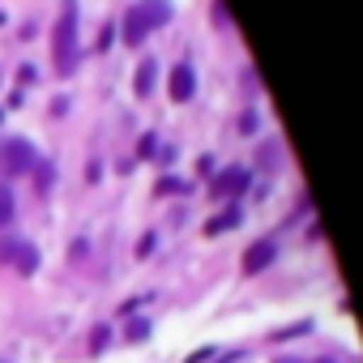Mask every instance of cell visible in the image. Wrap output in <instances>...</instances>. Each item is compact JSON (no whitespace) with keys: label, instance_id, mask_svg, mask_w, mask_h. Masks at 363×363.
Returning <instances> with one entry per match:
<instances>
[{"label":"cell","instance_id":"d6986e66","mask_svg":"<svg viewBox=\"0 0 363 363\" xmlns=\"http://www.w3.org/2000/svg\"><path fill=\"white\" fill-rule=\"evenodd\" d=\"M0 22H5V13H0Z\"/></svg>","mask_w":363,"mask_h":363},{"label":"cell","instance_id":"e0dca14e","mask_svg":"<svg viewBox=\"0 0 363 363\" xmlns=\"http://www.w3.org/2000/svg\"><path fill=\"white\" fill-rule=\"evenodd\" d=\"M107 346V329H94V342H90V350H103Z\"/></svg>","mask_w":363,"mask_h":363},{"label":"cell","instance_id":"7c38bea8","mask_svg":"<svg viewBox=\"0 0 363 363\" xmlns=\"http://www.w3.org/2000/svg\"><path fill=\"white\" fill-rule=\"evenodd\" d=\"M9 223H13V197L0 189V227H9Z\"/></svg>","mask_w":363,"mask_h":363},{"label":"cell","instance_id":"9c48e42d","mask_svg":"<svg viewBox=\"0 0 363 363\" xmlns=\"http://www.w3.org/2000/svg\"><path fill=\"white\" fill-rule=\"evenodd\" d=\"M154 77H158V60H141V65H137V77H133L137 94H150V90H154Z\"/></svg>","mask_w":363,"mask_h":363},{"label":"cell","instance_id":"5bb4252c","mask_svg":"<svg viewBox=\"0 0 363 363\" xmlns=\"http://www.w3.org/2000/svg\"><path fill=\"white\" fill-rule=\"evenodd\" d=\"M145 333H150V320H133L124 337H128V342H145Z\"/></svg>","mask_w":363,"mask_h":363},{"label":"cell","instance_id":"52a82bcc","mask_svg":"<svg viewBox=\"0 0 363 363\" xmlns=\"http://www.w3.org/2000/svg\"><path fill=\"white\" fill-rule=\"evenodd\" d=\"M9 261H13V269H18V274H35V269H39V248H35V244H22V240H13V252H9Z\"/></svg>","mask_w":363,"mask_h":363},{"label":"cell","instance_id":"30bf717a","mask_svg":"<svg viewBox=\"0 0 363 363\" xmlns=\"http://www.w3.org/2000/svg\"><path fill=\"white\" fill-rule=\"evenodd\" d=\"M235 223H240V210H227V214H218V218L206 223V235H223V231H231Z\"/></svg>","mask_w":363,"mask_h":363},{"label":"cell","instance_id":"277c9868","mask_svg":"<svg viewBox=\"0 0 363 363\" xmlns=\"http://www.w3.org/2000/svg\"><path fill=\"white\" fill-rule=\"evenodd\" d=\"M167 90H171V99H175V103H189V99H193V90H197V73H193V65H175V69H171Z\"/></svg>","mask_w":363,"mask_h":363},{"label":"cell","instance_id":"3957f363","mask_svg":"<svg viewBox=\"0 0 363 363\" xmlns=\"http://www.w3.org/2000/svg\"><path fill=\"white\" fill-rule=\"evenodd\" d=\"M244 189H248V171H244V167H231V171L214 175V184H210V197L227 201V197H240Z\"/></svg>","mask_w":363,"mask_h":363},{"label":"cell","instance_id":"4fadbf2b","mask_svg":"<svg viewBox=\"0 0 363 363\" xmlns=\"http://www.w3.org/2000/svg\"><path fill=\"white\" fill-rule=\"evenodd\" d=\"M35 179H39V189H52V162H35Z\"/></svg>","mask_w":363,"mask_h":363},{"label":"cell","instance_id":"5b68a950","mask_svg":"<svg viewBox=\"0 0 363 363\" xmlns=\"http://www.w3.org/2000/svg\"><path fill=\"white\" fill-rule=\"evenodd\" d=\"M145 35H150V22H145L141 5H133V9L124 13V43H128V48H137V43H141Z\"/></svg>","mask_w":363,"mask_h":363},{"label":"cell","instance_id":"8fae6325","mask_svg":"<svg viewBox=\"0 0 363 363\" xmlns=\"http://www.w3.org/2000/svg\"><path fill=\"white\" fill-rule=\"evenodd\" d=\"M154 193H158V197H162V193H189V184H184V179H175V175H162L158 184H154Z\"/></svg>","mask_w":363,"mask_h":363},{"label":"cell","instance_id":"7a4b0ae2","mask_svg":"<svg viewBox=\"0 0 363 363\" xmlns=\"http://www.w3.org/2000/svg\"><path fill=\"white\" fill-rule=\"evenodd\" d=\"M0 162H5V171H9V175H26V171H35L39 154H35V145H30V141L9 137L5 145H0Z\"/></svg>","mask_w":363,"mask_h":363},{"label":"cell","instance_id":"6da1fadb","mask_svg":"<svg viewBox=\"0 0 363 363\" xmlns=\"http://www.w3.org/2000/svg\"><path fill=\"white\" fill-rule=\"evenodd\" d=\"M52 60H56L60 77H69L77 69V0H65L60 5V22L52 30Z\"/></svg>","mask_w":363,"mask_h":363},{"label":"cell","instance_id":"2e32d148","mask_svg":"<svg viewBox=\"0 0 363 363\" xmlns=\"http://www.w3.org/2000/svg\"><path fill=\"white\" fill-rule=\"evenodd\" d=\"M154 145H158V137H141V145H137V154L145 158V154H154Z\"/></svg>","mask_w":363,"mask_h":363},{"label":"cell","instance_id":"ac0fdd59","mask_svg":"<svg viewBox=\"0 0 363 363\" xmlns=\"http://www.w3.org/2000/svg\"><path fill=\"white\" fill-rule=\"evenodd\" d=\"M278 363H299V359H278Z\"/></svg>","mask_w":363,"mask_h":363},{"label":"cell","instance_id":"9a60e30c","mask_svg":"<svg viewBox=\"0 0 363 363\" xmlns=\"http://www.w3.org/2000/svg\"><path fill=\"white\" fill-rule=\"evenodd\" d=\"M240 133H257V111H244L240 116Z\"/></svg>","mask_w":363,"mask_h":363},{"label":"cell","instance_id":"ba28073f","mask_svg":"<svg viewBox=\"0 0 363 363\" xmlns=\"http://www.w3.org/2000/svg\"><path fill=\"white\" fill-rule=\"evenodd\" d=\"M141 13H145V22L154 30V26H167L175 9H171V0H141Z\"/></svg>","mask_w":363,"mask_h":363},{"label":"cell","instance_id":"8992f818","mask_svg":"<svg viewBox=\"0 0 363 363\" xmlns=\"http://www.w3.org/2000/svg\"><path fill=\"white\" fill-rule=\"evenodd\" d=\"M274 252H278V248H274L269 240H261V244H252V248L244 252V274H261V269H265V265L274 261Z\"/></svg>","mask_w":363,"mask_h":363}]
</instances>
